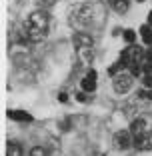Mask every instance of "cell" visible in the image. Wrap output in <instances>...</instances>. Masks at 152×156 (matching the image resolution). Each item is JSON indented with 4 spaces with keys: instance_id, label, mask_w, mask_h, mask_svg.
Listing matches in <instances>:
<instances>
[{
    "instance_id": "6da1fadb",
    "label": "cell",
    "mask_w": 152,
    "mask_h": 156,
    "mask_svg": "<svg viewBox=\"0 0 152 156\" xmlns=\"http://www.w3.org/2000/svg\"><path fill=\"white\" fill-rule=\"evenodd\" d=\"M48 34V14L42 10H34L28 16V24H26V38L32 42H40L44 40Z\"/></svg>"
},
{
    "instance_id": "7a4b0ae2",
    "label": "cell",
    "mask_w": 152,
    "mask_h": 156,
    "mask_svg": "<svg viewBox=\"0 0 152 156\" xmlns=\"http://www.w3.org/2000/svg\"><path fill=\"white\" fill-rule=\"evenodd\" d=\"M74 46H76V54L78 58L82 60L84 64H90L94 60V40L90 34H84V32H76L74 34Z\"/></svg>"
},
{
    "instance_id": "3957f363",
    "label": "cell",
    "mask_w": 152,
    "mask_h": 156,
    "mask_svg": "<svg viewBox=\"0 0 152 156\" xmlns=\"http://www.w3.org/2000/svg\"><path fill=\"white\" fill-rule=\"evenodd\" d=\"M120 60H124L126 66H142L144 60H146V52L140 48L138 44H128L120 54Z\"/></svg>"
},
{
    "instance_id": "277c9868",
    "label": "cell",
    "mask_w": 152,
    "mask_h": 156,
    "mask_svg": "<svg viewBox=\"0 0 152 156\" xmlns=\"http://www.w3.org/2000/svg\"><path fill=\"white\" fill-rule=\"evenodd\" d=\"M112 86H114V90L118 92V94H126V92H130V88H132V74H130V72L116 74V76L112 78Z\"/></svg>"
},
{
    "instance_id": "5b68a950",
    "label": "cell",
    "mask_w": 152,
    "mask_h": 156,
    "mask_svg": "<svg viewBox=\"0 0 152 156\" xmlns=\"http://www.w3.org/2000/svg\"><path fill=\"white\" fill-rule=\"evenodd\" d=\"M114 146L118 150H126V148L134 146V136L130 130H118L114 134Z\"/></svg>"
},
{
    "instance_id": "8992f818",
    "label": "cell",
    "mask_w": 152,
    "mask_h": 156,
    "mask_svg": "<svg viewBox=\"0 0 152 156\" xmlns=\"http://www.w3.org/2000/svg\"><path fill=\"white\" fill-rule=\"evenodd\" d=\"M134 148L136 150H152V134L146 132V134H140V136H134Z\"/></svg>"
},
{
    "instance_id": "52a82bcc",
    "label": "cell",
    "mask_w": 152,
    "mask_h": 156,
    "mask_svg": "<svg viewBox=\"0 0 152 156\" xmlns=\"http://www.w3.org/2000/svg\"><path fill=\"white\" fill-rule=\"evenodd\" d=\"M130 132L132 136H140V134H146L148 132V124L144 118H134L132 124H130Z\"/></svg>"
},
{
    "instance_id": "ba28073f",
    "label": "cell",
    "mask_w": 152,
    "mask_h": 156,
    "mask_svg": "<svg viewBox=\"0 0 152 156\" xmlns=\"http://www.w3.org/2000/svg\"><path fill=\"white\" fill-rule=\"evenodd\" d=\"M8 116L16 122H32V116L24 110H8Z\"/></svg>"
},
{
    "instance_id": "9c48e42d",
    "label": "cell",
    "mask_w": 152,
    "mask_h": 156,
    "mask_svg": "<svg viewBox=\"0 0 152 156\" xmlns=\"http://www.w3.org/2000/svg\"><path fill=\"white\" fill-rule=\"evenodd\" d=\"M110 6L114 8V12L126 14V12H128V8H130V2H128V0H110Z\"/></svg>"
},
{
    "instance_id": "30bf717a",
    "label": "cell",
    "mask_w": 152,
    "mask_h": 156,
    "mask_svg": "<svg viewBox=\"0 0 152 156\" xmlns=\"http://www.w3.org/2000/svg\"><path fill=\"white\" fill-rule=\"evenodd\" d=\"M140 36H142L144 44H150V46H152V26H150V24H144V26H140Z\"/></svg>"
},
{
    "instance_id": "8fae6325",
    "label": "cell",
    "mask_w": 152,
    "mask_h": 156,
    "mask_svg": "<svg viewBox=\"0 0 152 156\" xmlns=\"http://www.w3.org/2000/svg\"><path fill=\"white\" fill-rule=\"evenodd\" d=\"M124 68H128V66H126V62H124V60H118V62H116V64H112L110 68H108V74H110V76L114 78L116 74L124 72Z\"/></svg>"
},
{
    "instance_id": "7c38bea8",
    "label": "cell",
    "mask_w": 152,
    "mask_h": 156,
    "mask_svg": "<svg viewBox=\"0 0 152 156\" xmlns=\"http://www.w3.org/2000/svg\"><path fill=\"white\" fill-rule=\"evenodd\" d=\"M80 86H82V90L84 92H88V94H90V92H94L96 90V80H94V78H84L82 82H80Z\"/></svg>"
},
{
    "instance_id": "4fadbf2b",
    "label": "cell",
    "mask_w": 152,
    "mask_h": 156,
    "mask_svg": "<svg viewBox=\"0 0 152 156\" xmlns=\"http://www.w3.org/2000/svg\"><path fill=\"white\" fill-rule=\"evenodd\" d=\"M8 156H22V146L18 142H10L8 144Z\"/></svg>"
},
{
    "instance_id": "5bb4252c",
    "label": "cell",
    "mask_w": 152,
    "mask_h": 156,
    "mask_svg": "<svg viewBox=\"0 0 152 156\" xmlns=\"http://www.w3.org/2000/svg\"><path fill=\"white\" fill-rule=\"evenodd\" d=\"M124 40H126V44H134V40H136V34H134V30H124Z\"/></svg>"
},
{
    "instance_id": "9a60e30c",
    "label": "cell",
    "mask_w": 152,
    "mask_h": 156,
    "mask_svg": "<svg viewBox=\"0 0 152 156\" xmlns=\"http://www.w3.org/2000/svg\"><path fill=\"white\" fill-rule=\"evenodd\" d=\"M30 156H46V150L42 146H34L32 150H30Z\"/></svg>"
},
{
    "instance_id": "2e32d148",
    "label": "cell",
    "mask_w": 152,
    "mask_h": 156,
    "mask_svg": "<svg viewBox=\"0 0 152 156\" xmlns=\"http://www.w3.org/2000/svg\"><path fill=\"white\" fill-rule=\"evenodd\" d=\"M138 96L144 98V100H152V88H146V90H140Z\"/></svg>"
},
{
    "instance_id": "e0dca14e",
    "label": "cell",
    "mask_w": 152,
    "mask_h": 156,
    "mask_svg": "<svg viewBox=\"0 0 152 156\" xmlns=\"http://www.w3.org/2000/svg\"><path fill=\"white\" fill-rule=\"evenodd\" d=\"M144 84H146V88H152V74H144Z\"/></svg>"
},
{
    "instance_id": "ac0fdd59",
    "label": "cell",
    "mask_w": 152,
    "mask_h": 156,
    "mask_svg": "<svg viewBox=\"0 0 152 156\" xmlns=\"http://www.w3.org/2000/svg\"><path fill=\"white\" fill-rule=\"evenodd\" d=\"M38 2H40L42 6H52V4L56 2V0H38Z\"/></svg>"
},
{
    "instance_id": "d6986e66",
    "label": "cell",
    "mask_w": 152,
    "mask_h": 156,
    "mask_svg": "<svg viewBox=\"0 0 152 156\" xmlns=\"http://www.w3.org/2000/svg\"><path fill=\"white\" fill-rule=\"evenodd\" d=\"M146 62H150V64H152V46L146 50Z\"/></svg>"
},
{
    "instance_id": "ffe728a7",
    "label": "cell",
    "mask_w": 152,
    "mask_h": 156,
    "mask_svg": "<svg viewBox=\"0 0 152 156\" xmlns=\"http://www.w3.org/2000/svg\"><path fill=\"white\" fill-rule=\"evenodd\" d=\"M58 100L60 102H66V100H68V96H66L64 92H60V94H58Z\"/></svg>"
},
{
    "instance_id": "44dd1931",
    "label": "cell",
    "mask_w": 152,
    "mask_h": 156,
    "mask_svg": "<svg viewBox=\"0 0 152 156\" xmlns=\"http://www.w3.org/2000/svg\"><path fill=\"white\" fill-rule=\"evenodd\" d=\"M86 76H88V78H94V80H96V70H88Z\"/></svg>"
},
{
    "instance_id": "7402d4cb",
    "label": "cell",
    "mask_w": 152,
    "mask_h": 156,
    "mask_svg": "<svg viewBox=\"0 0 152 156\" xmlns=\"http://www.w3.org/2000/svg\"><path fill=\"white\" fill-rule=\"evenodd\" d=\"M148 24H150V26H152V12L148 14Z\"/></svg>"
},
{
    "instance_id": "603a6c76",
    "label": "cell",
    "mask_w": 152,
    "mask_h": 156,
    "mask_svg": "<svg viewBox=\"0 0 152 156\" xmlns=\"http://www.w3.org/2000/svg\"><path fill=\"white\" fill-rule=\"evenodd\" d=\"M136 2H144V0H136Z\"/></svg>"
}]
</instances>
